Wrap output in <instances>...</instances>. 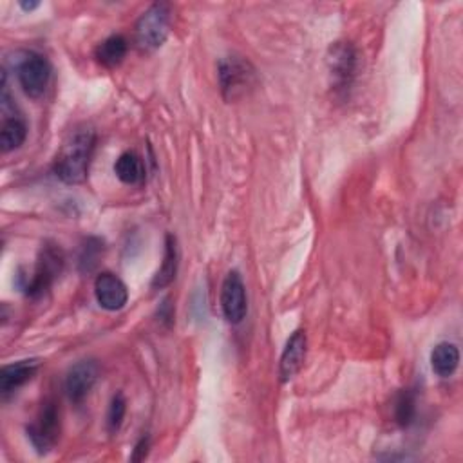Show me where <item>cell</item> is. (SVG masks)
I'll return each instance as SVG.
<instances>
[{
	"instance_id": "6",
	"label": "cell",
	"mask_w": 463,
	"mask_h": 463,
	"mask_svg": "<svg viewBox=\"0 0 463 463\" xmlns=\"http://www.w3.org/2000/svg\"><path fill=\"white\" fill-rule=\"evenodd\" d=\"M17 78L29 98H40L50 85L51 66L38 53H24L17 60Z\"/></svg>"
},
{
	"instance_id": "18",
	"label": "cell",
	"mask_w": 463,
	"mask_h": 463,
	"mask_svg": "<svg viewBox=\"0 0 463 463\" xmlns=\"http://www.w3.org/2000/svg\"><path fill=\"white\" fill-rule=\"evenodd\" d=\"M416 416V393L414 389H404L395 400V420L400 428H409Z\"/></svg>"
},
{
	"instance_id": "3",
	"label": "cell",
	"mask_w": 463,
	"mask_h": 463,
	"mask_svg": "<svg viewBox=\"0 0 463 463\" xmlns=\"http://www.w3.org/2000/svg\"><path fill=\"white\" fill-rule=\"evenodd\" d=\"M219 87L224 100L236 102L248 95V90L255 85L257 76L254 66L243 57H224L217 66Z\"/></svg>"
},
{
	"instance_id": "9",
	"label": "cell",
	"mask_w": 463,
	"mask_h": 463,
	"mask_svg": "<svg viewBox=\"0 0 463 463\" xmlns=\"http://www.w3.org/2000/svg\"><path fill=\"white\" fill-rule=\"evenodd\" d=\"M98 364L95 360H82L75 364L66 377V395L73 404H82L98 381Z\"/></svg>"
},
{
	"instance_id": "8",
	"label": "cell",
	"mask_w": 463,
	"mask_h": 463,
	"mask_svg": "<svg viewBox=\"0 0 463 463\" xmlns=\"http://www.w3.org/2000/svg\"><path fill=\"white\" fill-rule=\"evenodd\" d=\"M221 310L230 324H239L247 317V288L239 271H230L221 286Z\"/></svg>"
},
{
	"instance_id": "5",
	"label": "cell",
	"mask_w": 463,
	"mask_h": 463,
	"mask_svg": "<svg viewBox=\"0 0 463 463\" xmlns=\"http://www.w3.org/2000/svg\"><path fill=\"white\" fill-rule=\"evenodd\" d=\"M332 87L339 97H346L358 71V53L349 42H335L328 53Z\"/></svg>"
},
{
	"instance_id": "10",
	"label": "cell",
	"mask_w": 463,
	"mask_h": 463,
	"mask_svg": "<svg viewBox=\"0 0 463 463\" xmlns=\"http://www.w3.org/2000/svg\"><path fill=\"white\" fill-rule=\"evenodd\" d=\"M95 295L98 304L107 311H118L129 301V290L125 283L111 271H104L97 277Z\"/></svg>"
},
{
	"instance_id": "12",
	"label": "cell",
	"mask_w": 463,
	"mask_h": 463,
	"mask_svg": "<svg viewBox=\"0 0 463 463\" xmlns=\"http://www.w3.org/2000/svg\"><path fill=\"white\" fill-rule=\"evenodd\" d=\"M306 351H308V337L302 330H299L288 339L286 348L281 355V364H279L281 382L292 381L301 372L306 358Z\"/></svg>"
},
{
	"instance_id": "19",
	"label": "cell",
	"mask_w": 463,
	"mask_h": 463,
	"mask_svg": "<svg viewBox=\"0 0 463 463\" xmlns=\"http://www.w3.org/2000/svg\"><path fill=\"white\" fill-rule=\"evenodd\" d=\"M125 412H127V400L123 396V393L114 395L111 405H109V412H107V428L111 433H116L125 419Z\"/></svg>"
},
{
	"instance_id": "22",
	"label": "cell",
	"mask_w": 463,
	"mask_h": 463,
	"mask_svg": "<svg viewBox=\"0 0 463 463\" xmlns=\"http://www.w3.org/2000/svg\"><path fill=\"white\" fill-rule=\"evenodd\" d=\"M40 4L38 3H20V8L24 10V12H33V10H36Z\"/></svg>"
},
{
	"instance_id": "21",
	"label": "cell",
	"mask_w": 463,
	"mask_h": 463,
	"mask_svg": "<svg viewBox=\"0 0 463 463\" xmlns=\"http://www.w3.org/2000/svg\"><path fill=\"white\" fill-rule=\"evenodd\" d=\"M149 445H151V440L144 436L140 442L136 443V447H134V452H132L130 459H132V461H142V459H145L147 452H149Z\"/></svg>"
},
{
	"instance_id": "13",
	"label": "cell",
	"mask_w": 463,
	"mask_h": 463,
	"mask_svg": "<svg viewBox=\"0 0 463 463\" xmlns=\"http://www.w3.org/2000/svg\"><path fill=\"white\" fill-rule=\"evenodd\" d=\"M129 51V42L122 35H113L100 42L95 50V59L100 66L113 69L118 67Z\"/></svg>"
},
{
	"instance_id": "17",
	"label": "cell",
	"mask_w": 463,
	"mask_h": 463,
	"mask_svg": "<svg viewBox=\"0 0 463 463\" xmlns=\"http://www.w3.org/2000/svg\"><path fill=\"white\" fill-rule=\"evenodd\" d=\"M27 137V125L26 122L19 116H8L3 123V130H0V149L4 154L17 151Z\"/></svg>"
},
{
	"instance_id": "7",
	"label": "cell",
	"mask_w": 463,
	"mask_h": 463,
	"mask_svg": "<svg viewBox=\"0 0 463 463\" xmlns=\"http://www.w3.org/2000/svg\"><path fill=\"white\" fill-rule=\"evenodd\" d=\"M60 436V412L55 402H45L36 414V419L27 426V438L33 447L45 454L50 452Z\"/></svg>"
},
{
	"instance_id": "1",
	"label": "cell",
	"mask_w": 463,
	"mask_h": 463,
	"mask_svg": "<svg viewBox=\"0 0 463 463\" xmlns=\"http://www.w3.org/2000/svg\"><path fill=\"white\" fill-rule=\"evenodd\" d=\"M97 147V132L89 125L76 127L64 140L57 160L55 174L67 184H80L87 179L92 153Z\"/></svg>"
},
{
	"instance_id": "20",
	"label": "cell",
	"mask_w": 463,
	"mask_h": 463,
	"mask_svg": "<svg viewBox=\"0 0 463 463\" xmlns=\"http://www.w3.org/2000/svg\"><path fill=\"white\" fill-rule=\"evenodd\" d=\"M95 241H89L87 243V247L83 248V254H82V257H80V263L87 268V270H90L92 266L97 264V259H98V254H100V241H97V245H92Z\"/></svg>"
},
{
	"instance_id": "16",
	"label": "cell",
	"mask_w": 463,
	"mask_h": 463,
	"mask_svg": "<svg viewBox=\"0 0 463 463\" xmlns=\"http://www.w3.org/2000/svg\"><path fill=\"white\" fill-rule=\"evenodd\" d=\"M177 259H179V254H177L176 238L172 234H169L165 239V255H163L161 268L158 270V273L153 279V290H163L176 279L177 263H179Z\"/></svg>"
},
{
	"instance_id": "15",
	"label": "cell",
	"mask_w": 463,
	"mask_h": 463,
	"mask_svg": "<svg viewBox=\"0 0 463 463\" xmlns=\"http://www.w3.org/2000/svg\"><path fill=\"white\" fill-rule=\"evenodd\" d=\"M431 365L433 372L442 377L449 379L459 365V349L452 342H440L431 353Z\"/></svg>"
},
{
	"instance_id": "2",
	"label": "cell",
	"mask_w": 463,
	"mask_h": 463,
	"mask_svg": "<svg viewBox=\"0 0 463 463\" xmlns=\"http://www.w3.org/2000/svg\"><path fill=\"white\" fill-rule=\"evenodd\" d=\"M170 6L165 3L153 4L136 22L134 42L136 48L144 53L160 50L170 33Z\"/></svg>"
},
{
	"instance_id": "11",
	"label": "cell",
	"mask_w": 463,
	"mask_h": 463,
	"mask_svg": "<svg viewBox=\"0 0 463 463\" xmlns=\"http://www.w3.org/2000/svg\"><path fill=\"white\" fill-rule=\"evenodd\" d=\"M38 367L40 362L36 358H26L4 365L3 372H0V393L3 396L13 395L36 375Z\"/></svg>"
},
{
	"instance_id": "14",
	"label": "cell",
	"mask_w": 463,
	"mask_h": 463,
	"mask_svg": "<svg viewBox=\"0 0 463 463\" xmlns=\"http://www.w3.org/2000/svg\"><path fill=\"white\" fill-rule=\"evenodd\" d=\"M114 172H116V176H118V179L122 183L132 184V187H137V184H142L145 181V176H147L144 160L137 156L136 153H132V151L123 153L116 160Z\"/></svg>"
},
{
	"instance_id": "4",
	"label": "cell",
	"mask_w": 463,
	"mask_h": 463,
	"mask_svg": "<svg viewBox=\"0 0 463 463\" xmlns=\"http://www.w3.org/2000/svg\"><path fill=\"white\" fill-rule=\"evenodd\" d=\"M64 266V255L57 247H45L38 257V263L29 275H20L24 279L22 290L27 297L38 299L51 288Z\"/></svg>"
}]
</instances>
